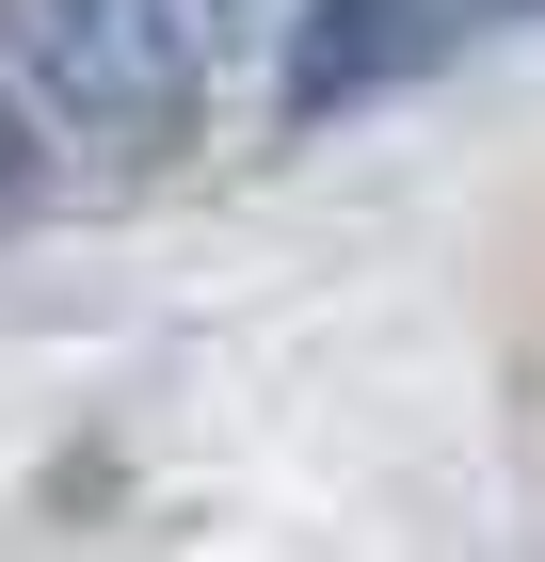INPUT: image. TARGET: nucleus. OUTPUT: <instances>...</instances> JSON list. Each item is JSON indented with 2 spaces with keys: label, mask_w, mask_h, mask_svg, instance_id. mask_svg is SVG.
I'll list each match as a JSON object with an SVG mask.
<instances>
[{
  "label": "nucleus",
  "mask_w": 545,
  "mask_h": 562,
  "mask_svg": "<svg viewBox=\"0 0 545 562\" xmlns=\"http://www.w3.org/2000/svg\"><path fill=\"white\" fill-rule=\"evenodd\" d=\"M225 48H241V0H0V65L65 145L96 161H145L225 97Z\"/></svg>",
  "instance_id": "f257e3e1"
},
{
  "label": "nucleus",
  "mask_w": 545,
  "mask_h": 562,
  "mask_svg": "<svg viewBox=\"0 0 545 562\" xmlns=\"http://www.w3.org/2000/svg\"><path fill=\"white\" fill-rule=\"evenodd\" d=\"M450 48H481V0H305L289 16V113H370V97L433 81Z\"/></svg>",
  "instance_id": "f03ea898"
},
{
  "label": "nucleus",
  "mask_w": 545,
  "mask_h": 562,
  "mask_svg": "<svg viewBox=\"0 0 545 562\" xmlns=\"http://www.w3.org/2000/svg\"><path fill=\"white\" fill-rule=\"evenodd\" d=\"M33 177H48V145H33V97H16V81H0V225H16V210H33Z\"/></svg>",
  "instance_id": "7ed1b4c3"
},
{
  "label": "nucleus",
  "mask_w": 545,
  "mask_h": 562,
  "mask_svg": "<svg viewBox=\"0 0 545 562\" xmlns=\"http://www.w3.org/2000/svg\"><path fill=\"white\" fill-rule=\"evenodd\" d=\"M513 16H545V0H481V33H513Z\"/></svg>",
  "instance_id": "20e7f679"
}]
</instances>
